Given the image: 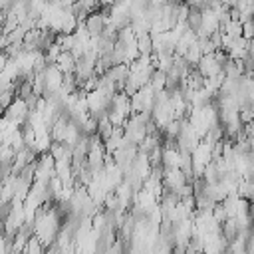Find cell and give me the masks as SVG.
<instances>
[{
  "label": "cell",
  "instance_id": "cell-6",
  "mask_svg": "<svg viewBox=\"0 0 254 254\" xmlns=\"http://www.w3.org/2000/svg\"><path fill=\"white\" fill-rule=\"evenodd\" d=\"M185 24H187V28H189L190 32L196 34V32L202 28V10H200V8H190Z\"/></svg>",
  "mask_w": 254,
  "mask_h": 254
},
{
  "label": "cell",
  "instance_id": "cell-8",
  "mask_svg": "<svg viewBox=\"0 0 254 254\" xmlns=\"http://www.w3.org/2000/svg\"><path fill=\"white\" fill-rule=\"evenodd\" d=\"M137 50H139V56H153V38H151V34L137 36Z\"/></svg>",
  "mask_w": 254,
  "mask_h": 254
},
{
  "label": "cell",
  "instance_id": "cell-5",
  "mask_svg": "<svg viewBox=\"0 0 254 254\" xmlns=\"http://www.w3.org/2000/svg\"><path fill=\"white\" fill-rule=\"evenodd\" d=\"M56 65H58V69L64 75L73 73L75 71V58H73V54L71 52H62L60 58H58V62H56Z\"/></svg>",
  "mask_w": 254,
  "mask_h": 254
},
{
  "label": "cell",
  "instance_id": "cell-7",
  "mask_svg": "<svg viewBox=\"0 0 254 254\" xmlns=\"http://www.w3.org/2000/svg\"><path fill=\"white\" fill-rule=\"evenodd\" d=\"M220 32H224L228 38H232V40H236V38H240L242 36V22L240 20H234V18H230L222 28H220Z\"/></svg>",
  "mask_w": 254,
  "mask_h": 254
},
{
  "label": "cell",
  "instance_id": "cell-1",
  "mask_svg": "<svg viewBox=\"0 0 254 254\" xmlns=\"http://www.w3.org/2000/svg\"><path fill=\"white\" fill-rule=\"evenodd\" d=\"M81 24H83L85 32H87L91 38H97V36L103 34V30H105V26L109 24V20H107L99 10H95V12H91Z\"/></svg>",
  "mask_w": 254,
  "mask_h": 254
},
{
  "label": "cell",
  "instance_id": "cell-4",
  "mask_svg": "<svg viewBox=\"0 0 254 254\" xmlns=\"http://www.w3.org/2000/svg\"><path fill=\"white\" fill-rule=\"evenodd\" d=\"M222 73H224V77L226 79H238V77H242L244 75V64H242V60H228L226 62V65L222 67Z\"/></svg>",
  "mask_w": 254,
  "mask_h": 254
},
{
  "label": "cell",
  "instance_id": "cell-2",
  "mask_svg": "<svg viewBox=\"0 0 254 254\" xmlns=\"http://www.w3.org/2000/svg\"><path fill=\"white\" fill-rule=\"evenodd\" d=\"M196 71L206 79V77H214V75H220L222 73V67L220 64L214 60V54H204L198 64H196Z\"/></svg>",
  "mask_w": 254,
  "mask_h": 254
},
{
  "label": "cell",
  "instance_id": "cell-11",
  "mask_svg": "<svg viewBox=\"0 0 254 254\" xmlns=\"http://www.w3.org/2000/svg\"><path fill=\"white\" fill-rule=\"evenodd\" d=\"M212 216H214V220L218 222V224H222L226 218H228V212H226V206L222 204V202H218L214 208H212Z\"/></svg>",
  "mask_w": 254,
  "mask_h": 254
},
{
  "label": "cell",
  "instance_id": "cell-15",
  "mask_svg": "<svg viewBox=\"0 0 254 254\" xmlns=\"http://www.w3.org/2000/svg\"><path fill=\"white\" fill-rule=\"evenodd\" d=\"M44 2H48V0H44Z\"/></svg>",
  "mask_w": 254,
  "mask_h": 254
},
{
  "label": "cell",
  "instance_id": "cell-10",
  "mask_svg": "<svg viewBox=\"0 0 254 254\" xmlns=\"http://www.w3.org/2000/svg\"><path fill=\"white\" fill-rule=\"evenodd\" d=\"M238 115H240V121H242V125H248V123H252V121H254V105H250V103H244V105H240V107H238Z\"/></svg>",
  "mask_w": 254,
  "mask_h": 254
},
{
  "label": "cell",
  "instance_id": "cell-12",
  "mask_svg": "<svg viewBox=\"0 0 254 254\" xmlns=\"http://www.w3.org/2000/svg\"><path fill=\"white\" fill-rule=\"evenodd\" d=\"M242 36H244L246 40H254V16H252L248 22L242 24Z\"/></svg>",
  "mask_w": 254,
  "mask_h": 254
},
{
  "label": "cell",
  "instance_id": "cell-13",
  "mask_svg": "<svg viewBox=\"0 0 254 254\" xmlns=\"http://www.w3.org/2000/svg\"><path fill=\"white\" fill-rule=\"evenodd\" d=\"M189 8H202V0H185Z\"/></svg>",
  "mask_w": 254,
  "mask_h": 254
},
{
  "label": "cell",
  "instance_id": "cell-9",
  "mask_svg": "<svg viewBox=\"0 0 254 254\" xmlns=\"http://www.w3.org/2000/svg\"><path fill=\"white\" fill-rule=\"evenodd\" d=\"M183 58H185V62H187V64H189L190 67H192V65H196V64H198V60L202 58V52H200L198 44L194 42V44H192V46L189 48V52H187V54H185Z\"/></svg>",
  "mask_w": 254,
  "mask_h": 254
},
{
  "label": "cell",
  "instance_id": "cell-3",
  "mask_svg": "<svg viewBox=\"0 0 254 254\" xmlns=\"http://www.w3.org/2000/svg\"><path fill=\"white\" fill-rule=\"evenodd\" d=\"M248 48H250V40H246L244 36H240V38H236V40L230 42V46L226 48V52H228V56L232 60H244L248 56Z\"/></svg>",
  "mask_w": 254,
  "mask_h": 254
},
{
  "label": "cell",
  "instance_id": "cell-14",
  "mask_svg": "<svg viewBox=\"0 0 254 254\" xmlns=\"http://www.w3.org/2000/svg\"><path fill=\"white\" fill-rule=\"evenodd\" d=\"M167 4H171V6H179V4H183L181 0H167Z\"/></svg>",
  "mask_w": 254,
  "mask_h": 254
}]
</instances>
